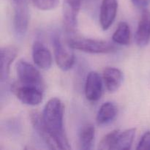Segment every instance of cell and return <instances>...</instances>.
<instances>
[{
  "mask_svg": "<svg viewBox=\"0 0 150 150\" xmlns=\"http://www.w3.org/2000/svg\"><path fill=\"white\" fill-rule=\"evenodd\" d=\"M32 59L34 63L41 70H47L52 64V55L49 50L40 41H35L32 45Z\"/></svg>",
  "mask_w": 150,
  "mask_h": 150,
  "instance_id": "obj_12",
  "label": "cell"
},
{
  "mask_svg": "<svg viewBox=\"0 0 150 150\" xmlns=\"http://www.w3.org/2000/svg\"><path fill=\"white\" fill-rule=\"evenodd\" d=\"M11 90L16 98L25 105H38L43 99L42 89L38 87L22 84L19 81L12 85Z\"/></svg>",
  "mask_w": 150,
  "mask_h": 150,
  "instance_id": "obj_5",
  "label": "cell"
},
{
  "mask_svg": "<svg viewBox=\"0 0 150 150\" xmlns=\"http://www.w3.org/2000/svg\"><path fill=\"white\" fill-rule=\"evenodd\" d=\"M130 38L131 33L128 23L125 21L120 22L113 35L112 40L118 45H127L130 42Z\"/></svg>",
  "mask_w": 150,
  "mask_h": 150,
  "instance_id": "obj_18",
  "label": "cell"
},
{
  "mask_svg": "<svg viewBox=\"0 0 150 150\" xmlns=\"http://www.w3.org/2000/svg\"><path fill=\"white\" fill-rule=\"evenodd\" d=\"M150 40V11L144 9L141 15L137 30L135 35V41L138 46L145 47Z\"/></svg>",
  "mask_w": 150,
  "mask_h": 150,
  "instance_id": "obj_11",
  "label": "cell"
},
{
  "mask_svg": "<svg viewBox=\"0 0 150 150\" xmlns=\"http://www.w3.org/2000/svg\"><path fill=\"white\" fill-rule=\"evenodd\" d=\"M54 50V57L59 68L63 71L70 70L75 64V55L72 48L67 43L64 45L59 35H54L52 38Z\"/></svg>",
  "mask_w": 150,
  "mask_h": 150,
  "instance_id": "obj_4",
  "label": "cell"
},
{
  "mask_svg": "<svg viewBox=\"0 0 150 150\" xmlns=\"http://www.w3.org/2000/svg\"><path fill=\"white\" fill-rule=\"evenodd\" d=\"M136 136V129L130 128L120 132L116 140L114 149L117 150H129L131 149Z\"/></svg>",
  "mask_w": 150,
  "mask_h": 150,
  "instance_id": "obj_17",
  "label": "cell"
},
{
  "mask_svg": "<svg viewBox=\"0 0 150 150\" xmlns=\"http://www.w3.org/2000/svg\"><path fill=\"white\" fill-rule=\"evenodd\" d=\"M103 80L107 90L109 92H114L118 90L122 84L124 75L120 69L108 67L104 69Z\"/></svg>",
  "mask_w": 150,
  "mask_h": 150,
  "instance_id": "obj_13",
  "label": "cell"
},
{
  "mask_svg": "<svg viewBox=\"0 0 150 150\" xmlns=\"http://www.w3.org/2000/svg\"><path fill=\"white\" fill-rule=\"evenodd\" d=\"M34 6L43 11L55 9L59 3V0H32Z\"/></svg>",
  "mask_w": 150,
  "mask_h": 150,
  "instance_id": "obj_20",
  "label": "cell"
},
{
  "mask_svg": "<svg viewBox=\"0 0 150 150\" xmlns=\"http://www.w3.org/2000/svg\"><path fill=\"white\" fill-rule=\"evenodd\" d=\"M67 43L72 49L79 50L89 54H109L117 50L115 45L108 41L89 38H70Z\"/></svg>",
  "mask_w": 150,
  "mask_h": 150,
  "instance_id": "obj_2",
  "label": "cell"
},
{
  "mask_svg": "<svg viewBox=\"0 0 150 150\" xmlns=\"http://www.w3.org/2000/svg\"><path fill=\"white\" fill-rule=\"evenodd\" d=\"M18 81L22 84L38 87L44 90V81L39 70L26 61L21 59L16 64Z\"/></svg>",
  "mask_w": 150,
  "mask_h": 150,
  "instance_id": "obj_3",
  "label": "cell"
},
{
  "mask_svg": "<svg viewBox=\"0 0 150 150\" xmlns=\"http://www.w3.org/2000/svg\"><path fill=\"white\" fill-rule=\"evenodd\" d=\"M86 98L90 102H97L103 95V80L98 73L92 71L86 79L84 86Z\"/></svg>",
  "mask_w": 150,
  "mask_h": 150,
  "instance_id": "obj_9",
  "label": "cell"
},
{
  "mask_svg": "<svg viewBox=\"0 0 150 150\" xmlns=\"http://www.w3.org/2000/svg\"><path fill=\"white\" fill-rule=\"evenodd\" d=\"M64 105L57 98L50 99L45 104L42 114L44 124L58 139L63 149H70L67 138L64 130Z\"/></svg>",
  "mask_w": 150,
  "mask_h": 150,
  "instance_id": "obj_1",
  "label": "cell"
},
{
  "mask_svg": "<svg viewBox=\"0 0 150 150\" xmlns=\"http://www.w3.org/2000/svg\"><path fill=\"white\" fill-rule=\"evenodd\" d=\"M136 149L150 150V131L145 132L144 134L142 136V139L138 144Z\"/></svg>",
  "mask_w": 150,
  "mask_h": 150,
  "instance_id": "obj_21",
  "label": "cell"
},
{
  "mask_svg": "<svg viewBox=\"0 0 150 150\" xmlns=\"http://www.w3.org/2000/svg\"><path fill=\"white\" fill-rule=\"evenodd\" d=\"M131 1L134 5L142 9H146V7L150 4V0H131Z\"/></svg>",
  "mask_w": 150,
  "mask_h": 150,
  "instance_id": "obj_22",
  "label": "cell"
},
{
  "mask_svg": "<svg viewBox=\"0 0 150 150\" xmlns=\"http://www.w3.org/2000/svg\"><path fill=\"white\" fill-rule=\"evenodd\" d=\"M117 115V108L114 103L106 102L103 104L97 114L96 120L99 125H105L111 123Z\"/></svg>",
  "mask_w": 150,
  "mask_h": 150,
  "instance_id": "obj_16",
  "label": "cell"
},
{
  "mask_svg": "<svg viewBox=\"0 0 150 150\" xmlns=\"http://www.w3.org/2000/svg\"><path fill=\"white\" fill-rule=\"evenodd\" d=\"M31 122L37 134L45 142V144L51 149H63L59 141L50 131L45 126L42 120V114L38 112L31 114Z\"/></svg>",
  "mask_w": 150,
  "mask_h": 150,
  "instance_id": "obj_7",
  "label": "cell"
},
{
  "mask_svg": "<svg viewBox=\"0 0 150 150\" xmlns=\"http://www.w3.org/2000/svg\"><path fill=\"white\" fill-rule=\"evenodd\" d=\"M120 132L119 130H114L105 135L98 144V149L110 150L114 149L116 140Z\"/></svg>",
  "mask_w": 150,
  "mask_h": 150,
  "instance_id": "obj_19",
  "label": "cell"
},
{
  "mask_svg": "<svg viewBox=\"0 0 150 150\" xmlns=\"http://www.w3.org/2000/svg\"><path fill=\"white\" fill-rule=\"evenodd\" d=\"M118 10L117 0H102L100 12V23L104 31L108 30L114 23Z\"/></svg>",
  "mask_w": 150,
  "mask_h": 150,
  "instance_id": "obj_10",
  "label": "cell"
},
{
  "mask_svg": "<svg viewBox=\"0 0 150 150\" xmlns=\"http://www.w3.org/2000/svg\"><path fill=\"white\" fill-rule=\"evenodd\" d=\"M85 0H64L62 16L65 30L73 32L77 28L78 16L81 7Z\"/></svg>",
  "mask_w": 150,
  "mask_h": 150,
  "instance_id": "obj_8",
  "label": "cell"
},
{
  "mask_svg": "<svg viewBox=\"0 0 150 150\" xmlns=\"http://www.w3.org/2000/svg\"><path fill=\"white\" fill-rule=\"evenodd\" d=\"M17 49L8 45L1 48V81L4 82L10 76V65L17 56Z\"/></svg>",
  "mask_w": 150,
  "mask_h": 150,
  "instance_id": "obj_14",
  "label": "cell"
},
{
  "mask_svg": "<svg viewBox=\"0 0 150 150\" xmlns=\"http://www.w3.org/2000/svg\"><path fill=\"white\" fill-rule=\"evenodd\" d=\"M13 7V28L18 37L24 36L29 26V9L26 0H11Z\"/></svg>",
  "mask_w": 150,
  "mask_h": 150,
  "instance_id": "obj_6",
  "label": "cell"
},
{
  "mask_svg": "<svg viewBox=\"0 0 150 150\" xmlns=\"http://www.w3.org/2000/svg\"><path fill=\"white\" fill-rule=\"evenodd\" d=\"M95 138V127L90 123L83 125L79 132V141L80 149L90 150L93 147Z\"/></svg>",
  "mask_w": 150,
  "mask_h": 150,
  "instance_id": "obj_15",
  "label": "cell"
}]
</instances>
